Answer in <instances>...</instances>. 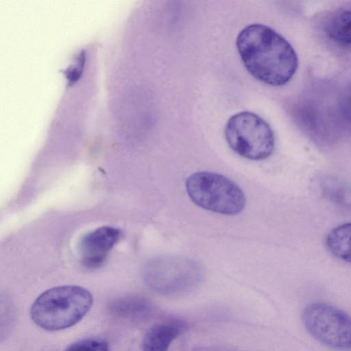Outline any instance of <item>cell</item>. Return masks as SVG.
I'll use <instances>...</instances> for the list:
<instances>
[{"label": "cell", "instance_id": "1", "mask_svg": "<svg viewBox=\"0 0 351 351\" xmlns=\"http://www.w3.org/2000/svg\"><path fill=\"white\" fill-rule=\"evenodd\" d=\"M236 45L247 71L258 80L274 86L286 84L295 73L298 60L291 44L263 24L246 26Z\"/></svg>", "mask_w": 351, "mask_h": 351}, {"label": "cell", "instance_id": "2", "mask_svg": "<svg viewBox=\"0 0 351 351\" xmlns=\"http://www.w3.org/2000/svg\"><path fill=\"white\" fill-rule=\"evenodd\" d=\"M92 294L84 287L63 285L42 293L30 308L32 321L48 331L68 328L78 323L89 311Z\"/></svg>", "mask_w": 351, "mask_h": 351}, {"label": "cell", "instance_id": "3", "mask_svg": "<svg viewBox=\"0 0 351 351\" xmlns=\"http://www.w3.org/2000/svg\"><path fill=\"white\" fill-rule=\"evenodd\" d=\"M185 186L192 202L210 211L235 215L245 205L241 189L228 178L217 173L195 172L187 178Z\"/></svg>", "mask_w": 351, "mask_h": 351}, {"label": "cell", "instance_id": "4", "mask_svg": "<svg viewBox=\"0 0 351 351\" xmlns=\"http://www.w3.org/2000/svg\"><path fill=\"white\" fill-rule=\"evenodd\" d=\"M224 134L230 147L249 160H265L274 149L275 138L270 125L251 112L243 111L232 115L226 123Z\"/></svg>", "mask_w": 351, "mask_h": 351}, {"label": "cell", "instance_id": "5", "mask_svg": "<svg viewBox=\"0 0 351 351\" xmlns=\"http://www.w3.org/2000/svg\"><path fill=\"white\" fill-rule=\"evenodd\" d=\"M308 332L332 349L351 351V317L341 309L322 302L311 303L302 313Z\"/></svg>", "mask_w": 351, "mask_h": 351}, {"label": "cell", "instance_id": "6", "mask_svg": "<svg viewBox=\"0 0 351 351\" xmlns=\"http://www.w3.org/2000/svg\"><path fill=\"white\" fill-rule=\"evenodd\" d=\"M202 269L193 260L181 256H165L149 265L147 280L156 291L166 295L187 292L202 278Z\"/></svg>", "mask_w": 351, "mask_h": 351}, {"label": "cell", "instance_id": "7", "mask_svg": "<svg viewBox=\"0 0 351 351\" xmlns=\"http://www.w3.org/2000/svg\"><path fill=\"white\" fill-rule=\"evenodd\" d=\"M120 231L105 226L85 234L79 243V250L83 265L88 268L101 266L109 252L120 238Z\"/></svg>", "mask_w": 351, "mask_h": 351}, {"label": "cell", "instance_id": "8", "mask_svg": "<svg viewBox=\"0 0 351 351\" xmlns=\"http://www.w3.org/2000/svg\"><path fill=\"white\" fill-rule=\"evenodd\" d=\"M187 328L181 319H169L156 324L145 333L142 351H167L170 345Z\"/></svg>", "mask_w": 351, "mask_h": 351}, {"label": "cell", "instance_id": "9", "mask_svg": "<svg viewBox=\"0 0 351 351\" xmlns=\"http://www.w3.org/2000/svg\"><path fill=\"white\" fill-rule=\"evenodd\" d=\"M324 30L332 41L342 45H351V10H340L332 14L325 24Z\"/></svg>", "mask_w": 351, "mask_h": 351}, {"label": "cell", "instance_id": "10", "mask_svg": "<svg viewBox=\"0 0 351 351\" xmlns=\"http://www.w3.org/2000/svg\"><path fill=\"white\" fill-rule=\"evenodd\" d=\"M326 245L335 256L351 263V223L332 228L327 234Z\"/></svg>", "mask_w": 351, "mask_h": 351}, {"label": "cell", "instance_id": "11", "mask_svg": "<svg viewBox=\"0 0 351 351\" xmlns=\"http://www.w3.org/2000/svg\"><path fill=\"white\" fill-rule=\"evenodd\" d=\"M114 313L120 315L138 316L147 313L151 308L149 301L141 297L122 299L113 304Z\"/></svg>", "mask_w": 351, "mask_h": 351}, {"label": "cell", "instance_id": "12", "mask_svg": "<svg viewBox=\"0 0 351 351\" xmlns=\"http://www.w3.org/2000/svg\"><path fill=\"white\" fill-rule=\"evenodd\" d=\"M64 351H109V348L104 339L88 338L71 343Z\"/></svg>", "mask_w": 351, "mask_h": 351}, {"label": "cell", "instance_id": "13", "mask_svg": "<svg viewBox=\"0 0 351 351\" xmlns=\"http://www.w3.org/2000/svg\"><path fill=\"white\" fill-rule=\"evenodd\" d=\"M339 112L347 122L351 123V86L346 89L341 99Z\"/></svg>", "mask_w": 351, "mask_h": 351}, {"label": "cell", "instance_id": "14", "mask_svg": "<svg viewBox=\"0 0 351 351\" xmlns=\"http://www.w3.org/2000/svg\"><path fill=\"white\" fill-rule=\"evenodd\" d=\"M194 351H226V350H219V349L213 348L199 347V348H195Z\"/></svg>", "mask_w": 351, "mask_h": 351}]
</instances>
